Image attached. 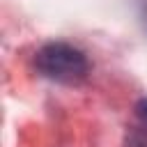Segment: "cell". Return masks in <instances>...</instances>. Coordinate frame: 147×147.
I'll return each mask as SVG.
<instances>
[{"instance_id":"2","label":"cell","mask_w":147,"mask_h":147,"mask_svg":"<svg viewBox=\"0 0 147 147\" xmlns=\"http://www.w3.org/2000/svg\"><path fill=\"white\" fill-rule=\"evenodd\" d=\"M124 147H147V136L142 131H129L126 140H124Z\"/></svg>"},{"instance_id":"3","label":"cell","mask_w":147,"mask_h":147,"mask_svg":"<svg viewBox=\"0 0 147 147\" xmlns=\"http://www.w3.org/2000/svg\"><path fill=\"white\" fill-rule=\"evenodd\" d=\"M136 117L140 119L142 126H147V99H140L136 103Z\"/></svg>"},{"instance_id":"1","label":"cell","mask_w":147,"mask_h":147,"mask_svg":"<svg viewBox=\"0 0 147 147\" xmlns=\"http://www.w3.org/2000/svg\"><path fill=\"white\" fill-rule=\"evenodd\" d=\"M34 67L41 76L57 80V83H67V85L80 83L90 71V62H87L85 53L74 48L71 44H62V41L41 46L37 51Z\"/></svg>"}]
</instances>
